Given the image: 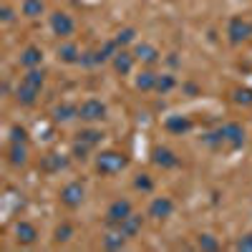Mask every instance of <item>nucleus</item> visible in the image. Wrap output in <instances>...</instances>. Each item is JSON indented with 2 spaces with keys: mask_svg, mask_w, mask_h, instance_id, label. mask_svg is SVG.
Segmentation results:
<instances>
[{
  "mask_svg": "<svg viewBox=\"0 0 252 252\" xmlns=\"http://www.w3.org/2000/svg\"><path fill=\"white\" fill-rule=\"evenodd\" d=\"M38 94H40V91H35V89H31V86H26V83H23V86L15 91V101L20 103V106H33L35 98H38Z\"/></svg>",
  "mask_w": 252,
  "mask_h": 252,
  "instance_id": "17",
  "label": "nucleus"
},
{
  "mask_svg": "<svg viewBox=\"0 0 252 252\" xmlns=\"http://www.w3.org/2000/svg\"><path fill=\"white\" fill-rule=\"evenodd\" d=\"M78 119L83 121H103L106 119V106L98 98H89L78 106Z\"/></svg>",
  "mask_w": 252,
  "mask_h": 252,
  "instance_id": "2",
  "label": "nucleus"
},
{
  "mask_svg": "<svg viewBox=\"0 0 252 252\" xmlns=\"http://www.w3.org/2000/svg\"><path fill=\"white\" fill-rule=\"evenodd\" d=\"M10 134H13V141H15V144H23V141H26V131H23V129H18V126H13V131H10Z\"/></svg>",
  "mask_w": 252,
  "mask_h": 252,
  "instance_id": "33",
  "label": "nucleus"
},
{
  "mask_svg": "<svg viewBox=\"0 0 252 252\" xmlns=\"http://www.w3.org/2000/svg\"><path fill=\"white\" fill-rule=\"evenodd\" d=\"M177 86V78L172 73H164V76H157V91L159 94H169L172 89Z\"/></svg>",
  "mask_w": 252,
  "mask_h": 252,
  "instance_id": "23",
  "label": "nucleus"
},
{
  "mask_svg": "<svg viewBox=\"0 0 252 252\" xmlns=\"http://www.w3.org/2000/svg\"><path fill=\"white\" fill-rule=\"evenodd\" d=\"M235 101L237 103H245V106H252V91L250 89H237L235 91Z\"/></svg>",
  "mask_w": 252,
  "mask_h": 252,
  "instance_id": "29",
  "label": "nucleus"
},
{
  "mask_svg": "<svg viewBox=\"0 0 252 252\" xmlns=\"http://www.w3.org/2000/svg\"><path fill=\"white\" fill-rule=\"evenodd\" d=\"M124 166H126V159H124V154H116V152H103L96 159V172L98 174H106V177L119 174Z\"/></svg>",
  "mask_w": 252,
  "mask_h": 252,
  "instance_id": "1",
  "label": "nucleus"
},
{
  "mask_svg": "<svg viewBox=\"0 0 252 252\" xmlns=\"http://www.w3.org/2000/svg\"><path fill=\"white\" fill-rule=\"evenodd\" d=\"M23 15L26 18H38L40 13L46 10V5H43V0H23Z\"/></svg>",
  "mask_w": 252,
  "mask_h": 252,
  "instance_id": "19",
  "label": "nucleus"
},
{
  "mask_svg": "<svg viewBox=\"0 0 252 252\" xmlns=\"http://www.w3.org/2000/svg\"><path fill=\"white\" fill-rule=\"evenodd\" d=\"M83 194H86L83 192V184L81 182H71V184H66L61 189V202L73 209V207H78L83 202Z\"/></svg>",
  "mask_w": 252,
  "mask_h": 252,
  "instance_id": "6",
  "label": "nucleus"
},
{
  "mask_svg": "<svg viewBox=\"0 0 252 252\" xmlns=\"http://www.w3.org/2000/svg\"><path fill=\"white\" fill-rule=\"evenodd\" d=\"M73 116H78V109L76 106H68V103H63V106H58L53 111V119L56 121H71Z\"/></svg>",
  "mask_w": 252,
  "mask_h": 252,
  "instance_id": "24",
  "label": "nucleus"
},
{
  "mask_svg": "<svg viewBox=\"0 0 252 252\" xmlns=\"http://www.w3.org/2000/svg\"><path fill=\"white\" fill-rule=\"evenodd\" d=\"M58 58L63 61V63H78L81 58H78V48L73 46V43H63L61 48H58Z\"/></svg>",
  "mask_w": 252,
  "mask_h": 252,
  "instance_id": "20",
  "label": "nucleus"
},
{
  "mask_svg": "<svg viewBox=\"0 0 252 252\" xmlns=\"http://www.w3.org/2000/svg\"><path fill=\"white\" fill-rule=\"evenodd\" d=\"M154 182L149 179V174H139L136 177V189H141V192H152Z\"/></svg>",
  "mask_w": 252,
  "mask_h": 252,
  "instance_id": "32",
  "label": "nucleus"
},
{
  "mask_svg": "<svg viewBox=\"0 0 252 252\" xmlns=\"http://www.w3.org/2000/svg\"><path fill=\"white\" fill-rule=\"evenodd\" d=\"M51 28H53V33H56L58 38H68V35L73 33L76 23H73V18H71L68 13H53V15H51Z\"/></svg>",
  "mask_w": 252,
  "mask_h": 252,
  "instance_id": "5",
  "label": "nucleus"
},
{
  "mask_svg": "<svg viewBox=\"0 0 252 252\" xmlns=\"http://www.w3.org/2000/svg\"><path fill=\"white\" fill-rule=\"evenodd\" d=\"M199 250H217L220 247V242L212 237V235H199Z\"/></svg>",
  "mask_w": 252,
  "mask_h": 252,
  "instance_id": "28",
  "label": "nucleus"
},
{
  "mask_svg": "<svg viewBox=\"0 0 252 252\" xmlns=\"http://www.w3.org/2000/svg\"><path fill=\"white\" fill-rule=\"evenodd\" d=\"M134 56H136L139 61H144V63H149V66L159 61V51H157L152 43H139L136 51H134Z\"/></svg>",
  "mask_w": 252,
  "mask_h": 252,
  "instance_id": "14",
  "label": "nucleus"
},
{
  "mask_svg": "<svg viewBox=\"0 0 252 252\" xmlns=\"http://www.w3.org/2000/svg\"><path fill=\"white\" fill-rule=\"evenodd\" d=\"M0 18H3V23H13V10L5 5L3 10H0Z\"/></svg>",
  "mask_w": 252,
  "mask_h": 252,
  "instance_id": "35",
  "label": "nucleus"
},
{
  "mask_svg": "<svg viewBox=\"0 0 252 252\" xmlns=\"http://www.w3.org/2000/svg\"><path fill=\"white\" fill-rule=\"evenodd\" d=\"M23 83L31 86V89H35V91H40V89H43V83H46V73L40 68H28V73L23 76Z\"/></svg>",
  "mask_w": 252,
  "mask_h": 252,
  "instance_id": "16",
  "label": "nucleus"
},
{
  "mask_svg": "<svg viewBox=\"0 0 252 252\" xmlns=\"http://www.w3.org/2000/svg\"><path fill=\"white\" fill-rule=\"evenodd\" d=\"M141 224H144V217L131 212L126 220H121V222L116 224V229H119V232H121L124 237H134V235L139 232V229H141Z\"/></svg>",
  "mask_w": 252,
  "mask_h": 252,
  "instance_id": "9",
  "label": "nucleus"
},
{
  "mask_svg": "<svg viewBox=\"0 0 252 252\" xmlns=\"http://www.w3.org/2000/svg\"><path fill=\"white\" fill-rule=\"evenodd\" d=\"M154 164L157 166H161V169H172V166H177L179 161H177V157H174V152H169L166 146H157L154 149Z\"/></svg>",
  "mask_w": 252,
  "mask_h": 252,
  "instance_id": "10",
  "label": "nucleus"
},
{
  "mask_svg": "<svg viewBox=\"0 0 252 252\" xmlns=\"http://www.w3.org/2000/svg\"><path fill=\"white\" fill-rule=\"evenodd\" d=\"M71 237H73V227L71 224H61L56 229V242H68Z\"/></svg>",
  "mask_w": 252,
  "mask_h": 252,
  "instance_id": "27",
  "label": "nucleus"
},
{
  "mask_svg": "<svg viewBox=\"0 0 252 252\" xmlns=\"http://www.w3.org/2000/svg\"><path fill=\"white\" fill-rule=\"evenodd\" d=\"M63 166H66V159H63L61 154H48V157L43 159V169H46V172H61Z\"/></svg>",
  "mask_w": 252,
  "mask_h": 252,
  "instance_id": "22",
  "label": "nucleus"
},
{
  "mask_svg": "<svg viewBox=\"0 0 252 252\" xmlns=\"http://www.w3.org/2000/svg\"><path fill=\"white\" fill-rule=\"evenodd\" d=\"M227 35L232 43H240V40H247L252 35V23L245 18H232L229 20V28H227Z\"/></svg>",
  "mask_w": 252,
  "mask_h": 252,
  "instance_id": "4",
  "label": "nucleus"
},
{
  "mask_svg": "<svg viewBox=\"0 0 252 252\" xmlns=\"http://www.w3.org/2000/svg\"><path fill=\"white\" fill-rule=\"evenodd\" d=\"M35 237H38V229H35L31 222H18V227H15V240H18L20 245H33Z\"/></svg>",
  "mask_w": 252,
  "mask_h": 252,
  "instance_id": "11",
  "label": "nucleus"
},
{
  "mask_svg": "<svg viewBox=\"0 0 252 252\" xmlns=\"http://www.w3.org/2000/svg\"><path fill=\"white\" fill-rule=\"evenodd\" d=\"M114 40H116L119 46H126V43H131V40H134V31H131V28H124V31H119V35H116Z\"/></svg>",
  "mask_w": 252,
  "mask_h": 252,
  "instance_id": "31",
  "label": "nucleus"
},
{
  "mask_svg": "<svg viewBox=\"0 0 252 252\" xmlns=\"http://www.w3.org/2000/svg\"><path fill=\"white\" fill-rule=\"evenodd\" d=\"M8 161H10L13 166H23V164L28 161V152H26V146L13 141V146L8 149Z\"/></svg>",
  "mask_w": 252,
  "mask_h": 252,
  "instance_id": "15",
  "label": "nucleus"
},
{
  "mask_svg": "<svg viewBox=\"0 0 252 252\" xmlns=\"http://www.w3.org/2000/svg\"><path fill=\"white\" fill-rule=\"evenodd\" d=\"M89 146H91V144H86V141H81V139H78V141L73 144V157H76V159H86Z\"/></svg>",
  "mask_w": 252,
  "mask_h": 252,
  "instance_id": "30",
  "label": "nucleus"
},
{
  "mask_svg": "<svg viewBox=\"0 0 252 252\" xmlns=\"http://www.w3.org/2000/svg\"><path fill=\"white\" fill-rule=\"evenodd\" d=\"M134 58H136V56L126 53V51L114 53V68H116V73H121V76H129V73H131V68H134Z\"/></svg>",
  "mask_w": 252,
  "mask_h": 252,
  "instance_id": "12",
  "label": "nucleus"
},
{
  "mask_svg": "<svg viewBox=\"0 0 252 252\" xmlns=\"http://www.w3.org/2000/svg\"><path fill=\"white\" fill-rule=\"evenodd\" d=\"M172 212H174V202L169 197H157L152 202V207H149V217H154L159 222L166 220V217H172Z\"/></svg>",
  "mask_w": 252,
  "mask_h": 252,
  "instance_id": "8",
  "label": "nucleus"
},
{
  "mask_svg": "<svg viewBox=\"0 0 252 252\" xmlns=\"http://www.w3.org/2000/svg\"><path fill=\"white\" fill-rule=\"evenodd\" d=\"M40 61H43V51L35 48V46H31V48H26L23 53H20V66L23 68H38Z\"/></svg>",
  "mask_w": 252,
  "mask_h": 252,
  "instance_id": "13",
  "label": "nucleus"
},
{
  "mask_svg": "<svg viewBox=\"0 0 252 252\" xmlns=\"http://www.w3.org/2000/svg\"><path fill=\"white\" fill-rule=\"evenodd\" d=\"M237 250H252V235H247V237H242L237 245H235Z\"/></svg>",
  "mask_w": 252,
  "mask_h": 252,
  "instance_id": "34",
  "label": "nucleus"
},
{
  "mask_svg": "<svg viewBox=\"0 0 252 252\" xmlns=\"http://www.w3.org/2000/svg\"><path fill=\"white\" fill-rule=\"evenodd\" d=\"M129 215H131V202L129 199H116V202H111L109 212H106V222L111 227H116L121 220H126Z\"/></svg>",
  "mask_w": 252,
  "mask_h": 252,
  "instance_id": "7",
  "label": "nucleus"
},
{
  "mask_svg": "<svg viewBox=\"0 0 252 252\" xmlns=\"http://www.w3.org/2000/svg\"><path fill=\"white\" fill-rule=\"evenodd\" d=\"M217 136H220V141H227L229 146H242L245 144V129L240 124H235V121L224 124L222 129L217 131Z\"/></svg>",
  "mask_w": 252,
  "mask_h": 252,
  "instance_id": "3",
  "label": "nucleus"
},
{
  "mask_svg": "<svg viewBox=\"0 0 252 252\" xmlns=\"http://www.w3.org/2000/svg\"><path fill=\"white\" fill-rule=\"evenodd\" d=\"M124 242H126V237L119 232V229H116V232H109L106 237H103V247H109V250H121Z\"/></svg>",
  "mask_w": 252,
  "mask_h": 252,
  "instance_id": "25",
  "label": "nucleus"
},
{
  "mask_svg": "<svg viewBox=\"0 0 252 252\" xmlns=\"http://www.w3.org/2000/svg\"><path fill=\"white\" fill-rule=\"evenodd\" d=\"M78 139L94 146V144H98V141L103 139V134H101V131H96V129H86V131H81V134H78Z\"/></svg>",
  "mask_w": 252,
  "mask_h": 252,
  "instance_id": "26",
  "label": "nucleus"
},
{
  "mask_svg": "<svg viewBox=\"0 0 252 252\" xmlns=\"http://www.w3.org/2000/svg\"><path fill=\"white\" fill-rule=\"evenodd\" d=\"M136 89L139 91H154L157 89V73L154 71H141L136 76Z\"/></svg>",
  "mask_w": 252,
  "mask_h": 252,
  "instance_id": "18",
  "label": "nucleus"
},
{
  "mask_svg": "<svg viewBox=\"0 0 252 252\" xmlns=\"http://www.w3.org/2000/svg\"><path fill=\"white\" fill-rule=\"evenodd\" d=\"M166 129L174 131V134H182V131L192 129V124H189V119H182V116H169L166 119Z\"/></svg>",
  "mask_w": 252,
  "mask_h": 252,
  "instance_id": "21",
  "label": "nucleus"
}]
</instances>
